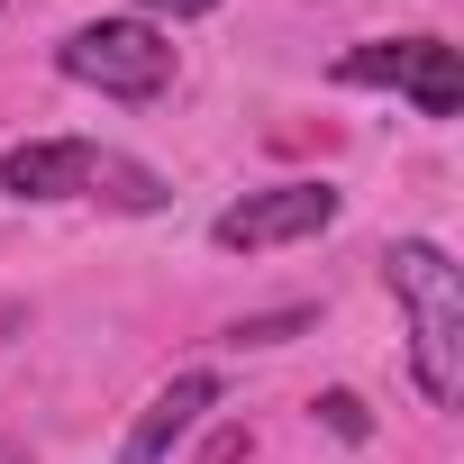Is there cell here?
Returning <instances> with one entry per match:
<instances>
[{
    "label": "cell",
    "instance_id": "4",
    "mask_svg": "<svg viewBox=\"0 0 464 464\" xmlns=\"http://www.w3.org/2000/svg\"><path fill=\"white\" fill-rule=\"evenodd\" d=\"M337 82H382V92L419 101V119H455L464 110V55L446 37H373V46L337 55Z\"/></svg>",
    "mask_w": 464,
    "mask_h": 464
},
{
    "label": "cell",
    "instance_id": "6",
    "mask_svg": "<svg viewBox=\"0 0 464 464\" xmlns=\"http://www.w3.org/2000/svg\"><path fill=\"white\" fill-rule=\"evenodd\" d=\"M209 410H218V373H173V382L137 410V428L119 437V464H164V455H173Z\"/></svg>",
    "mask_w": 464,
    "mask_h": 464
},
{
    "label": "cell",
    "instance_id": "1",
    "mask_svg": "<svg viewBox=\"0 0 464 464\" xmlns=\"http://www.w3.org/2000/svg\"><path fill=\"white\" fill-rule=\"evenodd\" d=\"M382 283H392V301L410 310V373H419V392L446 410V401L464 392V274H455V256H446L437 237H401V246L382 256Z\"/></svg>",
    "mask_w": 464,
    "mask_h": 464
},
{
    "label": "cell",
    "instance_id": "9",
    "mask_svg": "<svg viewBox=\"0 0 464 464\" xmlns=\"http://www.w3.org/2000/svg\"><path fill=\"white\" fill-rule=\"evenodd\" d=\"M137 10H164V19H200V10H218V0H137Z\"/></svg>",
    "mask_w": 464,
    "mask_h": 464
},
{
    "label": "cell",
    "instance_id": "7",
    "mask_svg": "<svg viewBox=\"0 0 464 464\" xmlns=\"http://www.w3.org/2000/svg\"><path fill=\"white\" fill-rule=\"evenodd\" d=\"M319 310H265V319H237L227 328V346H283V337H301Z\"/></svg>",
    "mask_w": 464,
    "mask_h": 464
},
{
    "label": "cell",
    "instance_id": "5",
    "mask_svg": "<svg viewBox=\"0 0 464 464\" xmlns=\"http://www.w3.org/2000/svg\"><path fill=\"white\" fill-rule=\"evenodd\" d=\"M337 182H274V191H246V200H227L209 218V246L218 256H265V246H301L319 237V227L337 218Z\"/></svg>",
    "mask_w": 464,
    "mask_h": 464
},
{
    "label": "cell",
    "instance_id": "2",
    "mask_svg": "<svg viewBox=\"0 0 464 464\" xmlns=\"http://www.w3.org/2000/svg\"><path fill=\"white\" fill-rule=\"evenodd\" d=\"M0 191L10 200H110V209H164V173L137 155H110L92 137H28L0 155Z\"/></svg>",
    "mask_w": 464,
    "mask_h": 464
},
{
    "label": "cell",
    "instance_id": "3",
    "mask_svg": "<svg viewBox=\"0 0 464 464\" xmlns=\"http://www.w3.org/2000/svg\"><path fill=\"white\" fill-rule=\"evenodd\" d=\"M55 73L82 82V92H110V101H155L173 82V46L146 19H92L55 46Z\"/></svg>",
    "mask_w": 464,
    "mask_h": 464
},
{
    "label": "cell",
    "instance_id": "8",
    "mask_svg": "<svg viewBox=\"0 0 464 464\" xmlns=\"http://www.w3.org/2000/svg\"><path fill=\"white\" fill-rule=\"evenodd\" d=\"M310 410H319V419H328L346 446H364V437H373V419H364V401H355V392H319Z\"/></svg>",
    "mask_w": 464,
    "mask_h": 464
},
{
    "label": "cell",
    "instance_id": "10",
    "mask_svg": "<svg viewBox=\"0 0 464 464\" xmlns=\"http://www.w3.org/2000/svg\"><path fill=\"white\" fill-rule=\"evenodd\" d=\"M0 464H28V455H19V446H10V437H0Z\"/></svg>",
    "mask_w": 464,
    "mask_h": 464
}]
</instances>
